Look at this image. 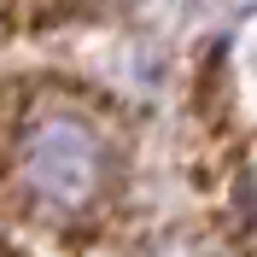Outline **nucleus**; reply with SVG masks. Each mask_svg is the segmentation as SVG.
Returning <instances> with one entry per match:
<instances>
[{"label":"nucleus","instance_id":"2","mask_svg":"<svg viewBox=\"0 0 257 257\" xmlns=\"http://www.w3.org/2000/svg\"><path fill=\"white\" fill-rule=\"evenodd\" d=\"M111 0H0V47L35 41V35H59L76 24H94Z\"/></svg>","mask_w":257,"mask_h":257},{"label":"nucleus","instance_id":"3","mask_svg":"<svg viewBox=\"0 0 257 257\" xmlns=\"http://www.w3.org/2000/svg\"><path fill=\"white\" fill-rule=\"evenodd\" d=\"M0 257H35V251H30V245H18L6 228H0Z\"/></svg>","mask_w":257,"mask_h":257},{"label":"nucleus","instance_id":"1","mask_svg":"<svg viewBox=\"0 0 257 257\" xmlns=\"http://www.w3.org/2000/svg\"><path fill=\"white\" fill-rule=\"evenodd\" d=\"M141 141L123 99L64 70L0 76V222L59 251L135 234Z\"/></svg>","mask_w":257,"mask_h":257}]
</instances>
